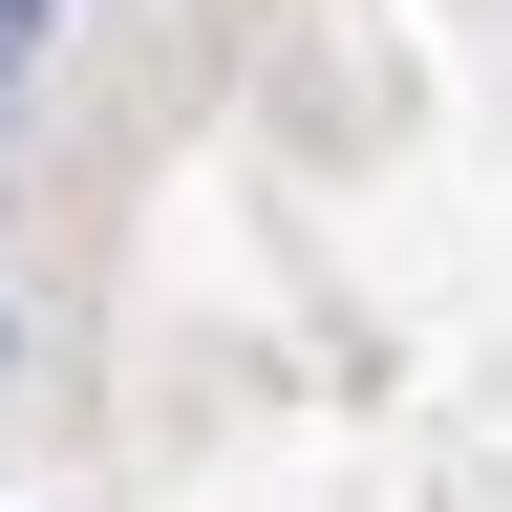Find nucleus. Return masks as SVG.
<instances>
[{
  "instance_id": "nucleus-1",
  "label": "nucleus",
  "mask_w": 512,
  "mask_h": 512,
  "mask_svg": "<svg viewBox=\"0 0 512 512\" xmlns=\"http://www.w3.org/2000/svg\"><path fill=\"white\" fill-rule=\"evenodd\" d=\"M43 22H64V0H0V86H22V64H43Z\"/></svg>"
}]
</instances>
